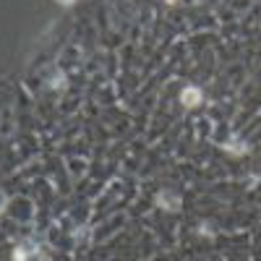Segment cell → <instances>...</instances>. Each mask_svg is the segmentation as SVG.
<instances>
[{
	"mask_svg": "<svg viewBox=\"0 0 261 261\" xmlns=\"http://www.w3.org/2000/svg\"><path fill=\"white\" fill-rule=\"evenodd\" d=\"M180 99H183V105H188V107H191V105H199V102H201V94L188 86V89L183 92V97H180Z\"/></svg>",
	"mask_w": 261,
	"mask_h": 261,
	"instance_id": "6da1fadb",
	"label": "cell"
},
{
	"mask_svg": "<svg viewBox=\"0 0 261 261\" xmlns=\"http://www.w3.org/2000/svg\"><path fill=\"white\" fill-rule=\"evenodd\" d=\"M58 3H65V6H68V3H73V0H58Z\"/></svg>",
	"mask_w": 261,
	"mask_h": 261,
	"instance_id": "7a4b0ae2",
	"label": "cell"
}]
</instances>
